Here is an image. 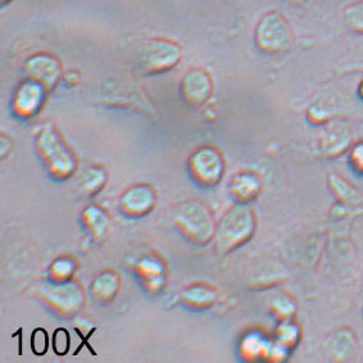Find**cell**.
Returning a JSON list of instances; mask_svg holds the SVG:
<instances>
[{"label":"cell","instance_id":"6da1fadb","mask_svg":"<svg viewBox=\"0 0 363 363\" xmlns=\"http://www.w3.org/2000/svg\"><path fill=\"white\" fill-rule=\"evenodd\" d=\"M257 230V216L250 204L235 203L226 211L221 220L217 221L215 242L216 250L220 255H229L242 248L255 236Z\"/></svg>","mask_w":363,"mask_h":363},{"label":"cell","instance_id":"7a4b0ae2","mask_svg":"<svg viewBox=\"0 0 363 363\" xmlns=\"http://www.w3.org/2000/svg\"><path fill=\"white\" fill-rule=\"evenodd\" d=\"M172 222L177 231L196 245H208L215 239L216 221L213 211L201 199H185L172 211Z\"/></svg>","mask_w":363,"mask_h":363},{"label":"cell","instance_id":"3957f363","mask_svg":"<svg viewBox=\"0 0 363 363\" xmlns=\"http://www.w3.org/2000/svg\"><path fill=\"white\" fill-rule=\"evenodd\" d=\"M36 150L50 175L55 179H68L77 169L79 162L74 150L54 125L41 128L36 138Z\"/></svg>","mask_w":363,"mask_h":363},{"label":"cell","instance_id":"277c9868","mask_svg":"<svg viewBox=\"0 0 363 363\" xmlns=\"http://www.w3.org/2000/svg\"><path fill=\"white\" fill-rule=\"evenodd\" d=\"M253 39L257 49L269 55L288 53L296 43L289 21L275 9L263 13L257 21Z\"/></svg>","mask_w":363,"mask_h":363},{"label":"cell","instance_id":"5b68a950","mask_svg":"<svg viewBox=\"0 0 363 363\" xmlns=\"http://www.w3.org/2000/svg\"><path fill=\"white\" fill-rule=\"evenodd\" d=\"M182 58V48L177 41L163 38L149 39L139 48L138 68L144 74L169 72L176 67Z\"/></svg>","mask_w":363,"mask_h":363},{"label":"cell","instance_id":"8992f818","mask_svg":"<svg viewBox=\"0 0 363 363\" xmlns=\"http://www.w3.org/2000/svg\"><path fill=\"white\" fill-rule=\"evenodd\" d=\"M34 294L54 311V313L63 317L74 316L85 306V290L72 279L63 283L43 284L35 288Z\"/></svg>","mask_w":363,"mask_h":363},{"label":"cell","instance_id":"52a82bcc","mask_svg":"<svg viewBox=\"0 0 363 363\" xmlns=\"http://www.w3.org/2000/svg\"><path fill=\"white\" fill-rule=\"evenodd\" d=\"M188 171L193 182L201 188H215L225 176L226 161L220 149L203 145L189 157Z\"/></svg>","mask_w":363,"mask_h":363},{"label":"cell","instance_id":"ba28073f","mask_svg":"<svg viewBox=\"0 0 363 363\" xmlns=\"http://www.w3.org/2000/svg\"><path fill=\"white\" fill-rule=\"evenodd\" d=\"M23 71L27 79L39 82L48 91L55 89L65 76L61 61L48 52H39L28 57L23 63Z\"/></svg>","mask_w":363,"mask_h":363},{"label":"cell","instance_id":"9c48e42d","mask_svg":"<svg viewBox=\"0 0 363 363\" xmlns=\"http://www.w3.org/2000/svg\"><path fill=\"white\" fill-rule=\"evenodd\" d=\"M353 131L347 122L330 120L323 125L318 135V149L326 158H339L347 155L353 145Z\"/></svg>","mask_w":363,"mask_h":363},{"label":"cell","instance_id":"30bf717a","mask_svg":"<svg viewBox=\"0 0 363 363\" xmlns=\"http://www.w3.org/2000/svg\"><path fill=\"white\" fill-rule=\"evenodd\" d=\"M179 90L185 104L191 108H201L207 104L213 94V80L207 69L190 68L182 76Z\"/></svg>","mask_w":363,"mask_h":363},{"label":"cell","instance_id":"8fae6325","mask_svg":"<svg viewBox=\"0 0 363 363\" xmlns=\"http://www.w3.org/2000/svg\"><path fill=\"white\" fill-rule=\"evenodd\" d=\"M49 93L41 84L31 79L22 81L12 98V112L20 120H28L39 113Z\"/></svg>","mask_w":363,"mask_h":363},{"label":"cell","instance_id":"7c38bea8","mask_svg":"<svg viewBox=\"0 0 363 363\" xmlns=\"http://www.w3.org/2000/svg\"><path fill=\"white\" fill-rule=\"evenodd\" d=\"M157 204V191L148 184H138L128 189L120 198L118 207L128 218H140L152 212Z\"/></svg>","mask_w":363,"mask_h":363},{"label":"cell","instance_id":"4fadbf2b","mask_svg":"<svg viewBox=\"0 0 363 363\" xmlns=\"http://www.w3.org/2000/svg\"><path fill=\"white\" fill-rule=\"evenodd\" d=\"M358 350V337L348 326L337 328L325 337L323 342V353L331 361L344 362L353 358Z\"/></svg>","mask_w":363,"mask_h":363},{"label":"cell","instance_id":"5bb4252c","mask_svg":"<svg viewBox=\"0 0 363 363\" xmlns=\"http://www.w3.org/2000/svg\"><path fill=\"white\" fill-rule=\"evenodd\" d=\"M262 188V179L258 172L253 169H242L236 172L230 180L229 194L235 203L250 204L259 196Z\"/></svg>","mask_w":363,"mask_h":363},{"label":"cell","instance_id":"9a60e30c","mask_svg":"<svg viewBox=\"0 0 363 363\" xmlns=\"http://www.w3.org/2000/svg\"><path fill=\"white\" fill-rule=\"evenodd\" d=\"M217 299L218 290L206 283L191 284L182 293V303L190 310H208L217 302Z\"/></svg>","mask_w":363,"mask_h":363},{"label":"cell","instance_id":"2e32d148","mask_svg":"<svg viewBox=\"0 0 363 363\" xmlns=\"http://www.w3.org/2000/svg\"><path fill=\"white\" fill-rule=\"evenodd\" d=\"M121 289V277L113 271H103L101 275L96 276L94 283L91 285V294L96 302L101 304L113 302L117 294Z\"/></svg>","mask_w":363,"mask_h":363},{"label":"cell","instance_id":"e0dca14e","mask_svg":"<svg viewBox=\"0 0 363 363\" xmlns=\"http://www.w3.org/2000/svg\"><path fill=\"white\" fill-rule=\"evenodd\" d=\"M82 222L94 240L104 242L107 239L111 221L106 209L96 204L90 206L82 213Z\"/></svg>","mask_w":363,"mask_h":363},{"label":"cell","instance_id":"ac0fdd59","mask_svg":"<svg viewBox=\"0 0 363 363\" xmlns=\"http://www.w3.org/2000/svg\"><path fill=\"white\" fill-rule=\"evenodd\" d=\"M328 188L339 204L353 207L359 201V194L356 186L339 174L333 172L328 176Z\"/></svg>","mask_w":363,"mask_h":363},{"label":"cell","instance_id":"d6986e66","mask_svg":"<svg viewBox=\"0 0 363 363\" xmlns=\"http://www.w3.org/2000/svg\"><path fill=\"white\" fill-rule=\"evenodd\" d=\"M107 182V172L101 166H91L79 176L76 188L85 196H93L101 191Z\"/></svg>","mask_w":363,"mask_h":363},{"label":"cell","instance_id":"ffe728a7","mask_svg":"<svg viewBox=\"0 0 363 363\" xmlns=\"http://www.w3.org/2000/svg\"><path fill=\"white\" fill-rule=\"evenodd\" d=\"M302 328L293 318V320L279 323V326L275 331V337H274V343L291 353L302 342Z\"/></svg>","mask_w":363,"mask_h":363},{"label":"cell","instance_id":"44dd1931","mask_svg":"<svg viewBox=\"0 0 363 363\" xmlns=\"http://www.w3.org/2000/svg\"><path fill=\"white\" fill-rule=\"evenodd\" d=\"M164 264L155 257H147L138 264V274L149 289L158 290L164 280Z\"/></svg>","mask_w":363,"mask_h":363},{"label":"cell","instance_id":"7402d4cb","mask_svg":"<svg viewBox=\"0 0 363 363\" xmlns=\"http://www.w3.org/2000/svg\"><path fill=\"white\" fill-rule=\"evenodd\" d=\"M274 340H267L262 334L253 331L242 339V354L247 359L267 358L269 359Z\"/></svg>","mask_w":363,"mask_h":363},{"label":"cell","instance_id":"603a6c76","mask_svg":"<svg viewBox=\"0 0 363 363\" xmlns=\"http://www.w3.org/2000/svg\"><path fill=\"white\" fill-rule=\"evenodd\" d=\"M296 301L289 294H280L274 298L269 304V311L279 323L293 320L296 317Z\"/></svg>","mask_w":363,"mask_h":363},{"label":"cell","instance_id":"cb8c5ba5","mask_svg":"<svg viewBox=\"0 0 363 363\" xmlns=\"http://www.w3.org/2000/svg\"><path fill=\"white\" fill-rule=\"evenodd\" d=\"M343 21L350 31L363 35V0H357L344 8Z\"/></svg>","mask_w":363,"mask_h":363},{"label":"cell","instance_id":"d4e9b609","mask_svg":"<svg viewBox=\"0 0 363 363\" xmlns=\"http://www.w3.org/2000/svg\"><path fill=\"white\" fill-rule=\"evenodd\" d=\"M76 269V262L72 258L62 257L55 259L50 267V279L55 283H63L72 279Z\"/></svg>","mask_w":363,"mask_h":363},{"label":"cell","instance_id":"484cf974","mask_svg":"<svg viewBox=\"0 0 363 363\" xmlns=\"http://www.w3.org/2000/svg\"><path fill=\"white\" fill-rule=\"evenodd\" d=\"M347 157L352 171L357 175L363 176V140L353 143Z\"/></svg>","mask_w":363,"mask_h":363},{"label":"cell","instance_id":"4316f807","mask_svg":"<svg viewBox=\"0 0 363 363\" xmlns=\"http://www.w3.org/2000/svg\"><path fill=\"white\" fill-rule=\"evenodd\" d=\"M53 350L58 356H65L69 350V334L66 329L55 330L53 335Z\"/></svg>","mask_w":363,"mask_h":363},{"label":"cell","instance_id":"83f0119b","mask_svg":"<svg viewBox=\"0 0 363 363\" xmlns=\"http://www.w3.org/2000/svg\"><path fill=\"white\" fill-rule=\"evenodd\" d=\"M31 348L35 352V354H45L48 350V334L44 329L35 330L34 335L31 339Z\"/></svg>","mask_w":363,"mask_h":363},{"label":"cell","instance_id":"f1b7e54d","mask_svg":"<svg viewBox=\"0 0 363 363\" xmlns=\"http://www.w3.org/2000/svg\"><path fill=\"white\" fill-rule=\"evenodd\" d=\"M307 118H308V121H310L312 125H321V126L331 120V117H329V115H328L326 109L321 107V106H317V104L312 106V107L308 109Z\"/></svg>","mask_w":363,"mask_h":363},{"label":"cell","instance_id":"f546056e","mask_svg":"<svg viewBox=\"0 0 363 363\" xmlns=\"http://www.w3.org/2000/svg\"><path fill=\"white\" fill-rule=\"evenodd\" d=\"M11 150H12V139L7 135H3L1 136V157L3 158L7 157Z\"/></svg>","mask_w":363,"mask_h":363},{"label":"cell","instance_id":"4dcf8cb0","mask_svg":"<svg viewBox=\"0 0 363 363\" xmlns=\"http://www.w3.org/2000/svg\"><path fill=\"white\" fill-rule=\"evenodd\" d=\"M284 1L289 3L291 6H296V7L307 8L310 7L311 3H312L313 0H284Z\"/></svg>","mask_w":363,"mask_h":363},{"label":"cell","instance_id":"1f68e13d","mask_svg":"<svg viewBox=\"0 0 363 363\" xmlns=\"http://www.w3.org/2000/svg\"><path fill=\"white\" fill-rule=\"evenodd\" d=\"M357 94L358 96L363 99V77L362 80L359 81V84H358V86H357Z\"/></svg>","mask_w":363,"mask_h":363},{"label":"cell","instance_id":"d6a6232c","mask_svg":"<svg viewBox=\"0 0 363 363\" xmlns=\"http://www.w3.org/2000/svg\"><path fill=\"white\" fill-rule=\"evenodd\" d=\"M11 1H13V0H1V4L7 6L8 3H11Z\"/></svg>","mask_w":363,"mask_h":363}]
</instances>
